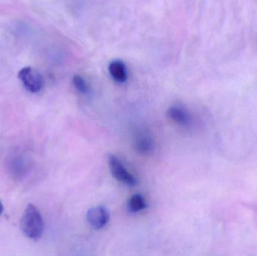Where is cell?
Masks as SVG:
<instances>
[{"label": "cell", "instance_id": "5", "mask_svg": "<svg viewBox=\"0 0 257 256\" xmlns=\"http://www.w3.org/2000/svg\"><path fill=\"white\" fill-rule=\"evenodd\" d=\"M108 71L111 78L118 83H124L128 79L126 65L121 60H114L108 66Z\"/></svg>", "mask_w": 257, "mask_h": 256}, {"label": "cell", "instance_id": "4", "mask_svg": "<svg viewBox=\"0 0 257 256\" xmlns=\"http://www.w3.org/2000/svg\"><path fill=\"white\" fill-rule=\"evenodd\" d=\"M87 219L90 226L95 229H101L109 221V213L103 206H96L88 210Z\"/></svg>", "mask_w": 257, "mask_h": 256}, {"label": "cell", "instance_id": "6", "mask_svg": "<svg viewBox=\"0 0 257 256\" xmlns=\"http://www.w3.org/2000/svg\"><path fill=\"white\" fill-rule=\"evenodd\" d=\"M167 114L169 118L178 124L187 125L190 123V115L184 108L176 106L171 107L168 110Z\"/></svg>", "mask_w": 257, "mask_h": 256}, {"label": "cell", "instance_id": "9", "mask_svg": "<svg viewBox=\"0 0 257 256\" xmlns=\"http://www.w3.org/2000/svg\"><path fill=\"white\" fill-rule=\"evenodd\" d=\"M72 82H73L74 87L81 94L86 95L89 93L90 90L89 85L82 77L80 75H75L72 79Z\"/></svg>", "mask_w": 257, "mask_h": 256}, {"label": "cell", "instance_id": "2", "mask_svg": "<svg viewBox=\"0 0 257 256\" xmlns=\"http://www.w3.org/2000/svg\"><path fill=\"white\" fill-rule=\"evenodd\" d=\"M108 161L111 174L116 180L128 186H134L137 184V179L125 168L117 156L109 155Z\"/></svg>", "mask_w": 257, "mask_h": 256}, {"label": "cell", "instance_id": "10", "mask_svg": "<svg viewBox=\"0 0 257 256\" xmlns=\"http://www.w3.org/2000/svg\"><path fill=\"white\" fill-rule=\"evenodd\" d=\"M3 212V205L2 204L1 201H0V215L2 214V213Z\"/></svg>", "mask_w": 257, "mask_h": 256}, {"label": "cell", "instance_id": "3", "mask_svg": "<svg viewBox=\"0 0 257 256\" xmlns=\"http://www.w3.org/2000/svg\"><path fill=\"white\" fill-rule=\"evenodd\" d=\"M18 78L24 87L30 93H38L43 87V78L42 75L33 68H23L18 72Z\"/></svg>", "mask_w": 257, "mask_h": 256}, {"label": "cell", "instance_id": "1", "mask_svg": "<svg viewBox=\"0 0 257 256\" xmlns=\"http://www.w3.org/2000/svg\"><path fill=\"white\" fill-rule=\"evenodd\" d=\"M21 228L26 237L38 240L44 231L43 218L40 211L33 204H29L21 219Z\"/></svg>", "mask_w": 257, "mask_h": 256}, {"label": "cell", "instance_id": "8", "mask_svg": "<svg viewBox=\"0 0 257 256\" xmlns=\"http://www.w3.org/2000/svg\"><path fill=\"white\" fill-rule=\"evenodd\" d=\"M146 207V201L139 194H136V195H133L128 200V209L131 213H139V212L145 210Z\"/></svg>", "mask_w": 257, "mask_h": 256}, {"label": "cell", "instance_id": "7", "mask_svg": "<svg viewBox=\"0 0 257 256\" xmlns=\"http://www.w3.org/2000/svg\"><path fill=\"white\" fill-rule=\"evenodd\" d=\"M136 150L141 154H149L154 149V142L151 137L147 135H141L136 141Z\"/></svg>", "mask_w": 257, "mask_h": 256}]
</instances>
